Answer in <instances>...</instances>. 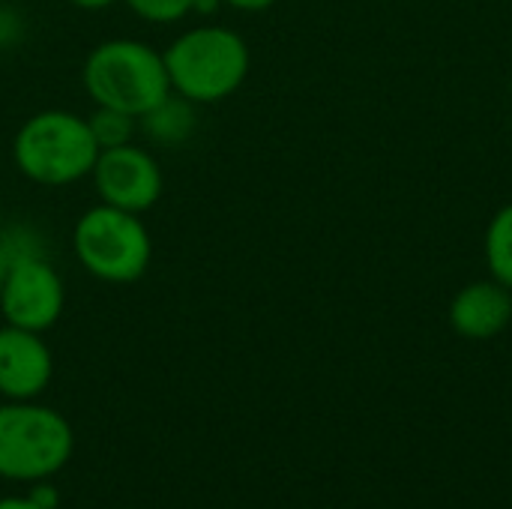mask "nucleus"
I'll return each mask as SVG.
<instances>
[{
  "label": "nucleus",
  "mask_w": 512,
  "mask_h": 509,
  "mask_svg": "<svg viewBox=\"0 0 512 509\" xmlns=\"http://www.w3.org/2000/svg\"><path fill=\"white\" fill-rule=\"evenodd\" d=\"M222 6V0H192V12H198V15H213L216 9Z\"/></svg>",
  "instance_id": "nucleus-17"
},
{
  "label": "nucleus",
  "mask_w": 512,
  "mask_h": 509,
  "mask_svg": "<svg viewBox=\"0 0 512 509\" xmlns=\"http://www.w3.org/2000/svg\"><path fill=\"white\" fill-rule=\"evenodd\" d=\"M63 306H66V288L54 264L45 258V246L24 252L12 264L0 288V312L6 324L45 333L60 321Z\"/></svg>",
  "instance_id": "nucleus-6"
},
{
  "label": "nucleus",
  "mask_w": 512,
  "mask_h": 509,
  "mask_svg": "<svg viewBox=\"0 0 512 509\" xmlns=\"http://www.w3.org/2000/svg\"><path fill=\"white\" fill-rule=\"evenodd\" d=\"M81 78L96 105L120 108L132 117L147 114L171 93L162 51L141 39L99 42L87 54Z\"/></svg>",
  "instance_id": "nucleus-3"
},
{
  "label": "nucleus",
  "mask_w": 512,
  "mask_h": 509,
  "mask_svg": "<svg viewBox=\"0 0 512 509\" xmlns=\"http://www.w3.org/2000/svg\"><path fill=\"white\" fill-rule=\"evenodd\" d=\"M126 6L150 24H174L192 15V0H126Z\"/></svg>",
  "instance_id": "nucleus-14"
},
{
  "label": "nucleus",
  "mask_w": 512,
  "mask_h": 509,
  "mask_svg": "<svg viewBox=\"0 0 512 509\" xmlns=\"http://www.w3.org/2000/svg\"><path fill=\"white\" fill-rule=\"evenodd\" d=\"M222 3H228V6H234V9H240V12H264V9H270L276 0H222Z\"/></svg>",
  "instance_id": "nucleus-16"
},
{
  "label": "nucleus",
  "mask_w": 512,
  "mask_h": 509,
  "mask_svg": "<svg viewBox=\"0 0 512 509\" xmlns=\"http://www.w3.org/2000/svg\"><path fill=\"white\" fill-rule=\"evenodd\" d=\"M486 264L492 279L512 291V204L501 207L486 228Z\"/></svg>",
  "instance_id": "nucleus-11"
},
{
  "label": "nucleus",
  "mask_w": 512,
  "mask_h": 509,
  "mask_svg": "<svg viewBox=\"0 0 512 509\" xmlns=\"http://www.w3.org/2000/svg\"><path fill=\"white\" fill-rule=\"evenodd\" d=\"M138 123L159 144H183L195 132V105L177 93H168L159 105L141 114Z\"/></svg>",
  "instance_id": "nucleus-10"
},
{
  "label": "nucleus",
  "mask_w": 512,
  "mask_h": 509,
  "mask_svg": "<svg viewBox=\"0 0 512 509\" xmlns=\"http://www.w3.org/2000/svg\"><path fill=\"white\" fill-rule=\"evenodd\" d=\"M12 159L15 168L39 186H69L90 177L99 144L93 141L87 117L48 108L18 126Z\"/></svg>",
  "instance_id": "nucleus-2"
},
{
  "label": "nucleus",
  "mask_w": 512,
  "mask_h": 509,
  "mask_svg": "<svg viewBox=\"0 0 512 509\" xmlns=\"http://www.w3.org/2000/svg\"><path fill=\"white\" fill-rule=\"evenodd\" d=\"M96 195L102 204L129 210V213H147L162 198V168L144 147L123 144L111 150H99V159L90 171Z\"/></svg>",
  "instance_id": "nucleus-7"
},
{
  "label": "nucleus",
  "mask_w": 512,
  "mask_h": 509,
  "mask_svg": "<svg viewBox=\"0 0 512 509\" xmlns=\"http://www.w3.org/2000/svg\"><path fill=\"white\" fill-rule=\"evenodd\" d=\"M72 249L78 264L99 282H138L153 258V240L138 213L96 204L84 210L72 228Z\"/></svg>",
  "instance_id": "nucleus-4"
},
{
  "label": "nucleus",
  "mask_w": 512,
  "mask_h": 509,
  "mask_svg": "<svg viewBox=\"0 0 512 509\" xmlns=\"http://www.w3.org/2000/svg\"><path fill=\"white\" fill-rule=\"evenodd\" d=\"M27 498H30V501H33V504H36L39 509H54V507H57V492H54L51 486H45V480H42V483H39V486H36V489H33L30 495H27Z\"/></svg>",
  "instance_id": "nucleus-15"
},
{
  "label": "nucleus",
  "mask_w": 512,
  "mask_h": 509,
  "mask_svg": "<svg viewBox=\"0 0 512 509\" xmlns=\"http://www.w3.org/2000/svg\"><path fill=\"white\" fill-rule=\"evenodd\" d=\"M171 93L192 105H213L240 90L249 75V45L240 33L216 24L183 30L165 51Z\"/></svg>",
  "instance_id": "nucleus-1"
},
{
  "label": "nucleus",
  "mask_w": 512,
  "mask_h": 509,
  "mask_svg": "<svg viewBox=\"0 0 512 509\" xmlns=\"http://www.w3.org/2000/svg\"><path fill=\"white\" fill-rule=\"evenodd\" d=\"M135 123H138V117L126 114L120 108H108V105H96L93 114L87 117V126H90L93 141L99 144V150H111V147L132 144Z\"/></svg>",
  "instance_id": "nucleus-12"
},
{
  "label": "nucleus",
  "mask_w": 512,
  "mask_h": 509,
  "mask_svg": "<svg viewBox=\"0 0 512 509\" xmlns=\"http://www.w3.org/2000/svg\"><path fill=\"white\" fill-rule=\"evenodd\" d=\"M54 375V357L42 333L0 327V396L9 402L36 399Z\"/></svg>",
  "instance_id": "nucleus-8"
},
{
  "label": "nucleus",
  "mask_w": 512,
  "mask_h": 509,
  "mask_svg": "<svg viewBox=\"0 0 512 509\" xmlns=\"http://www.w3.org/2000/svg\"><path fill=\"white\" fill-rule=\"evenodd\" d=\"M30 249H42V237H39L33 228H27V225H12V228H3V231H0V288H3V282H6L12 264H15L24 252H30Z\"/></svg>",
  "instance_id": "nucleus-13"
},
{
  "label": "nucleus",
  "mask_w": 512,
  "mask_h": 509,
  "mask_svg": "<svg viewBox=\"0 0 512 509\" xmlns=\"http://www.w3.org/2000/svg\"><path fill=\"white\" fill-rule=\"evenodd\" d=\"M0 509H39L30 498H3Z\"/></svg>",
  "instance_id": "nucleus-19"
},
{
  "label": "nucleus",
  "mask_w": 512,
  "mask_h": 509,
  "mask_svg": "<svg viewBox=\"0 0 512 509\" xmlns=\"http://www.w3.org/2000/svg\"><path fill=\"white\" fill-rule=\"evenodd\" d=\"M72 6H78V9H90V12H96V9H108L111 3H117V0H69Z\"/></svg>",
  "instance_id": "nucleus-18"
},
{
  "label": "nucleus",
  "mask_w": 512,
  "mask_h": 509,
  "mask_svg": "<svg viewBox=\"0 0 512 509\" xmlns=\"http://www.w3.org/2000/svg\"><path fill=\"white\" fill-rule=\"evenodd\" d=\"M75 435L63 414L36 402L0 405V477L12 483L51 480L72 459Z\"/></svg>",
  "instance_id": "nucleus-5"
},
{
  "label": "nucleus",
  "mask_w": 512,
  "mask_h": 509,
  "mask_svg": "<svg viewBox=\"0 0 512 509\" xmlns=\"http://www.w3.org/2000/svg\"><path fill=\"white\" fill-rule=\"evenodd\" d=\"M0 3H3V0H0Z\"/></svg>",
  "instance_id": "nucleus-20"
},
{
  "label": "nucleus",
  "mask_w": 512,
  "mask_h": 509,
  "mask_svg": "<svg viewBox=\"0 0 512 509\" xmlns=\"http://www.w3.org/2000/svg\"><path fill=\"white\" fill-rule=\"evenodd\" d=\"M512 321V291L495 279L465 285L450 303V327L471 342L501 336Z\"/></svg>",
  "instance_id": "nucleus-9"
}]
</instances>
